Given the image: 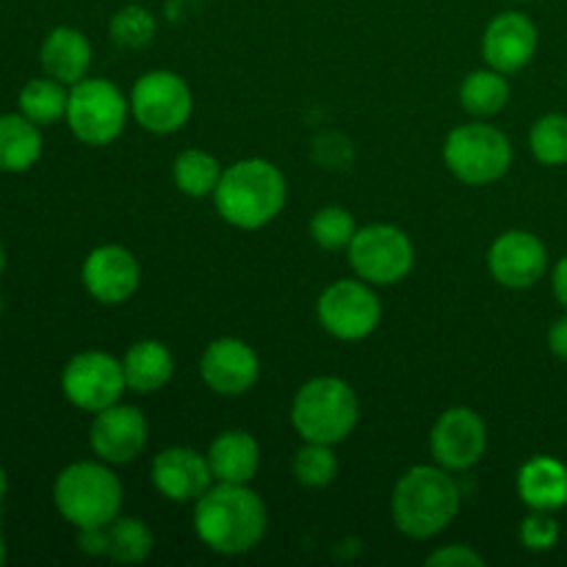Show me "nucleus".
I'll list each match as a JSON object with an SVG mask.
<instances>
[{"label":"nucleus","instance_id":"f257e3e1","mask_svg":"<svg viewBox=\"0 0 567 567\" xmlns=\"http://www.w3.org/2000/svg\"><path fill=\"white\" fill-rule=\"evenodd\" d=\"M269 529L266 504L249 485L214 482L194 502V532L214 554L241 557L264 543Z\"/></svg>","mask_w":567,"mask_h":567},{"label":"nucleus","instance_id":"f03ea898","mask_svg":"<svg viewBox=\"0 0 567 567\" xmlns=\"http://www.w3.org/2000/svg\"><path fill=\"white\" fill-rule=\"evenodd\" d=\"M463 507V493L452 471L441 465H415L396 482L391 515L396 529L410 540H432L449 529Z\"/></svg>","mask_w":567,"mask_h":567},{"label":"nucleus","instance_id":"7ed1b4c3","mask_svg":"<svg viewBox=\"0 0 567 567\" xmlns=\"http://www.w3.org/2000/svg\"><path fill=\"white\" fill-rule=\"evenodd\" d=\"M288 199L286 175L266 158H244L225 166L214 205L227 225L260 230L282 214Z\"/></svg>","mask_w":567,"mask_h":567},{"label":"nucleus","instance_id":"20e7f679","mask_svg":"<svg viewBox=\"0 0 567 567\" xmlns=\"http://www.w3.org/2000/svg\"><path fill=\"white\" fill-rule=\"evenodd\" d=\"M122 491L120 476L111 471L109 463H92L81 460L72 463L55 476L53 502L61 518L75 529H103L111 520L120 518Z\"/></svg>","mask_w":567,"mask_h":567},{"label":"nucleus","instance_id":"39448f33","mask_svg":"<svg viewBox=\"0 0 567 567\" xmlns=\"http://www.w3.org/2000/svg\"><path fill=\"white\" fill-rule=\"evenodd\" d=\"M360 421V399L341 377H313L297 391L291 424L305 443L338 446Z\"/></svg>","mask_w":567,"mask_h":567},{"label":"nucleus","instance_id":"423d86ee","mask_svg":"<svg viewBox=\"0 0 567 567\" xmlns=\"http://www.w3.org/2000/svg\"><path fill=\"white\" fill-rule=\"evenodd\" d=\"M443 161L465 186H491L502 181L513 166V142L498 127L468 122L454 127L446 136Z\"/></svg>","mask_w":567,"mask_h":567},{"label":"nucleus","instance_id":"0eeeda50","mask_svg":"<svg viewBox=\"0 0 567 567\" xmlns=\"http://www.w3.org/2000/svg\"><path fill=\"white\" fill-rule=\"evenodd\" d=\"M127 116H131V100L120 92L116 83L105 78H83L70 86L66 125L78 142L89 147H105L122 136Z\"/></svg>","mask_w":567,"mask_h":567},{"label":"nucleus","instance_id":"6e6552de","mask_svg":"<svg viewBox=\"0 0 567 567\" xmlns=\"http://www.w3.org/2000/svg\"><path fill=\"white\" fill-rule=\"evenodd\" d=\"M347 252L354 275L374 288L396 286L415 266V247L408 233L385 221L358 227Z\"/></svg>","mask_w":567,"mask_h":567},{"label":"nucleus","instance_id":"1a4fd4ad","mask_svg":"<svg viewBox=\"0 0 567 567\" xmlns=\"http://www.w3.org/2000/svg\"><path fill=\"white\" fill-rule=\"evenodd\" d=\"M194 114L188 83L172 70H150L133 83L131 116L138 127L155 136L177 133Z\"/></svg>","mask_w":567,"mask_h":567},{"label":"nucleus","instance_id":"9d476101","mask_svg":"<svg viewBox=\"0 0 567 567\" xmlns=\"http://www.w3.org/2000/svg\"><path fill=\"white\" fill-rule=\"evenodd\" d=\"M321 330L338 341H363L380 327L382 305L374 286L365 280H336L316 302Z\"/></svg>","mask_w":567,"mask_h":567},{"label":"nucleus","instance_id":"9b49d317","mask_svg":"<svg viewBox=\"0 0 567 567\" xmlns=\"http://www.w3.org/2000/svg\"><path fill=\"white\" fill-rule=\"evenodd\" d=\"M61 391L72 408L83 413H100L122 399L127 391L122 360L111 358L109 352L89 349L70 358L61 371Z\"/></svg>","mask_w":567,"mask_h":567},{"label":"nucleus","instance_id":"f8f14e48","mask_svg":"<svg viewBox=\"0 0 567 567\" xmlns=\"http://www.w3.org/2000/svg\"><path fill=\"white\" fill-rule=\"evenodd\" d=\"M430 452L435 465L452 474L474 468L487 452L485 419L471 408H449L432 424Z\"/></svg>","mask_w":567,"mask_h":567},{"label":"nucleus","instance_id":"ddd939ff","mask_svg":"<svg viewBox=\"0 0 567 567\" xmlns=\"http://www.w3.org/2000/svg\"><path fill=\"white\" fill-rule=\"evenodd\" d=\"M147 419L133 404H111L94 413L89 446L94 457L109 465H127L147 449Z\"/></svg>","mask_w":567,"mask_h":567},{"label":"nucleus","instance_id":"4468645a","mask_svg":"<svg viewBox=\"0 0 567 567\" xmlns=\"http://www.w3.org/2000/svg\"><path fill=\"white\" fill-rule=\"evenodd\" d=\"M487 269L493 280L513 291L537 286L548 271V249L535 233L507 230L491 244Z\"/></svg>","mask_w":567,"mask_h":567},{"label":"nucleus","instance_id":"2eb2a0df","mask_svg":"<svg viewBox=\"0 0 567 567\" xmlns=\"http://www.w3.org/2000/svg\"><path fill=\"white\" fill-rule=\"evenodd\" d=\"M81 280L89 297L114 308V305L127 302L138 291L142 266H138L136 255L122 244H103L86 255Z\"/></svg>","mask_w":567,"mask_h":567},{"label":"nucleus","instance_id":"dca6fc26","mask_svg":"<svg viewBox=\"0 0 567 567\" xmlns=\"http://www.w3.org/2000/svg\"><path fill=\"white\" fill-rule=\"evenodd\" d=\"M199 377L219 396H244L260 380L258 352L241 338H216L199 358Z\"/></svg>","mask_w":567,"mask_h":567},{"label":"nucleus","instance_id":"f3484780","mask_svg":"<svg viewBox=\"0 0 567 567\" xmlns=\"http://www.w3.org/2000/svg\"><path fill=\"white\" fill-rule=\"evenodd\" d=\"M150 480L161 496L175 504L197 502L214 485L208 457L188 446H169L155 454Z\"/></svg>","mask_w":567,"mask_h":567},{"label":"nucleus","instance_id":"a211bd4d","mask_svg":"<svg viewBox=\"0 0 567 567\" xmlns=\"http://www.w3.org/2000/svg\"><path fill=\"white\" fill-rule=\"evenodd\" d=\"M537 25L520 11H502L493 17L482 37V55L487 66L513 75L524 70L537 53Z\"/></svg>","mask_w":567,"mask_h":567},{"label":"nucleus","instance_id":"6ab92c4d","mask_svg":"<svg viewBox=\"0 0 567 567\" xmlns=\"http://www.w3.org/2000/svg\"><path fill=\"white\" fill-rule=\"evenodd\" d=\"M518 496L526 507L540 513L567 507V465L548 454L526 460L518 471Z\"/></svg>","mask_w":567,"mask_h":567},{"label":"nucleus","instance_id":"aec40b11","mask_svg":"<svg viewBox=\"0 0 567 567\" xmlns=\"http://www.w3.org/2000/svg\"><path fill=\"white\" fill-rule=\"evenodd\" d=\"M39 59H42V70L50 78L61 81L64 86H75L78 81L86 78L89 66H92V42L78 28L59 25L44 37Z\"/></svg>","mask_w":567,"mask_h":567},{"label":"nucleus","instance_id":"412c9836","mask_svg":"<svg viewBox=\"0 0 567 567\" xmlns=\"http://www.w3.org/2000/svg\"><path fill=\"white\" fill-rule=\"evenodd\" d=\"M205 457L214 482H227V485H249L260 471L258 441L244 430L221 432L219 437H214Z\"/></svg>","mask_w":567,"mask_h":567},{"label":"nucleus","instance_id":"4be33fe9","mask_svg":"<svg viewBox=\"0 0 567 567\" xmlns=\"http://www.w3.org/2000/svg\"><path fill=\"white\" fill-rule=\"evenodd\" d=\"M122 371H125L127 391L147 396V393L169 385V380L175 377V358L164 341L144 338L127 349L122 358Z\"/></svg>","mask_w":567,"mask_h":567},{"label":"nucleus","instance_id":"5701e85b","mask_svg":"<svg viewBox=\"0 0 567 567\" xmlns=\"http://www.w3.org/2000/svg\"><path fill=\"white\" fill-rule=\"evenodd\" d=\"M42 131L22 114L0 116V172H28L42 158Z\"/></svg>","mask_w":567,"mask_h":567},{"label":"nucleus","instance_id":"b1692460","mask_svg":"<svg viewBox=\"0 0 567 567\" xmlns=\"http://www.w3.org/2000/svg\"><path fill=\"white\" fill-rule=\"evenodd\" d=\"M221 172H225V166L219 164L216 155H210L208 150L192 147L183 150L175 158V164H172V181H175V186L186 197L203 199L214 197L216 186L221 181Z\"/></svg>","mask_w":567,"mask_h":567},{"label":"nucleus","instance_id":"393cba45","mask_svg":"<svg viewBox=\"0 0 567 567\" xmlns=\"http://www.w3.org/2000/svg\"><path fill=\"white\" fill-rule=\"evenodd\" d=\"M460 103L468 111L471 116H496L498 111H504V105L509 103V83L507 75L493 66L487 70H474L460 86Z\"/></svg>","mask_w":567,"mask_h":567},{"label":"nucleus","instance_id":"a878e982","mask_svg":"<svg viewBox=\"0 0 567 567\" xmlns=\"http://www.w3.org/2000/svg\"><path fill=\"white\" fill-rule=\"evenodd\" d=\"M66 103H70V92L64 83L50 75L28 81L20 92V114L37 122L39 127L53 125L61 116H66Z\"/></svg>","mask_w":567,"mask_h":567},{"label":"nucleus","instance_id":"bb28decb","mask_svg":"<svg viewBox=\"0 0 567 567\" xmlns=\"http://www.w3.org/2000/svg\"><path fill=\"white\" fill-rule=\"evenodd\" d=\"M109 532V551L111 557L120 565H138L153 554V532L147 529L142 518H116L105 526Z\"/></svg>","mask_w":567,"mask_h":567},{"label":"nucleus","instance_id":"cd10ccee","mask_svg":"<svg viewBox=\"0 0 567 567\" xmlns=\"http://www.w3.org/2000/svg\"><path fill=\"white\" fill-rule=\"evenodd\" d=\"M293 476L308 491H321V487L332 485L338 476L336 446L302 441V449L293 454Z\"/></svg>","mask_w":567,"mask_h":567},{"label":"nucleus","instance_id":"c85d7f7f","mask_svg":"<svg viewBox=\"0 0 567 567\" xmlns=\"http://www.w3.org/2000/svg\"><path fill=\"white\" fill-rule=\"evenodd\" d=\"M109 33L111 39H114L116 48H125V50L147 48L155 37L153 11L144 9V6L138 3L122 6V9L111 17Z\"/></svg>","mask_w":567,"mask_h":567},{"label":"nucleus","instance_id":"c756f323","mask_svg":"<svg viewBox=\"0 0 567 567\" xmlns=\"http://www.w3.org/2000/svg\"><path fill=\"white\" fill-rule=\"evenodd\" d=\"M529 147L540 164L565 166L567 164V116L546 114L532 125Z\"/></svg>","mask_w":567,"mask_h":567},{"label":"nucleus","instance_id":"7c9ffc66","mask_svg":"<svg viewBox=\"0 0 567 567\" xmlns=\"http://www.w3.org/2000/svg\"><path fill=\"white\" fill-rule=\"evenodd\" d=\"M354 233H358L354 216L341 205H324L310 219V236L321 249H330V252L347 249L352 244Z\"/></svg>","mask_w":567,"mask_h":567},{"label":"nucleus","instance_id":"2f4dec72","mask_svg":"<svg viewBox=\"0 0 567 567\" xmlns=\"http://www.w3.org/2000/svg\"><path fill=\"white\" fill-rule=\"evenodd\" d=\"M520 543H524L526 551H551L559 540V524L554 520V513H540V509H532L524 520H520Z\"/></svg>","mask_w":567,"mask_h":567},{"label":"nucleus","instance_id":"473e14b6","mask_svg":"<svg viewBox=\"0 0 567 567\" xmlns=\"http://www.w3.org/2000/svg\"><path fill=\"white\" fill-rule=\"evenodd\" d=\"M485 557L471 546H443L426 557V567H482Z\"/></svg>","mask_w":567,"mask_h":567},{"label":"nucleus","instance_id":"72a5a7b5","mask_svg":"<svg viewBox=\"0 0 567 567\" xmlns=\"http://www.w3.org/2000/svg\"><path fill=\"white\" fill-rule=\"evenodd\" d=\"M78 546H81V551L86 554H105L109 551V532L103 529H78Z\"/></svg>","mask_w":567,"mask_h":567},{"label":"nucleus","instance_id":"f704fd0d","mask_svg":"<svg viewBox=\"0 0 567 567\" xmlns=\"http://www.w3.org/2000/svg\"><path fill=\"white\" fill-rule=\"evenodd\" d=\"M548 349H551L554 358L567 360V316L557 319L548 330Z\"/></svg>","mask_w":567,"mask_h":567},{"label":"nucleus","instance_id":"c9c22d12","mask_svg":"<svg viewBox=\"0 0 567 567\" xmlns=\"http://www.w3.org/2000/svg\"><path fill=\"white\" fill-rule=\"evenodd\" d=\"M551 288H554V297H557V302L567 310V255L559 260L557 266H554Z\"/></svg>","mask_w":567,"mask_h":567},{"label":"nucleus","instance_id":"e433bc0d","mask_svg":"<svg viewBox=\"0 0 567 567\" xmlns=\"http://www.w3.org/2000/svg\"><path fill=\"white\" fill-rule=\"evenodd\" d=\"M6 491H9V480H6V471H3V465H0V504H3Z\"/></svg>","mask_w":567,"mask_h":567},{"label":"nucleus","instance_id":"4c0bfd02","mask_svg":"<svg viewBox=\"0 0 567 567\" xmlns=\"http://www.w3.org/2000/svg\"><path fill=\"white\" fill-rule=\"evenodd\" d=\"M6 559V540H3V532H0V565H3Z\"/></svg>","mask_w":567,"mask_h":567},{"label":"nucleus","instance_id":"58836bf2","mask_svg":"<svg viewBox=\"0 0 567 567\" xmlns=\"http://www.w3.org/2000/svg\"><path fill=\"white\" fill-rule=\"evenodd\" d=\"M3 264H6V258H3V244H0V275H3Z\"/></svg>","mask_w":567,"mask_h":567}]
</instances>
